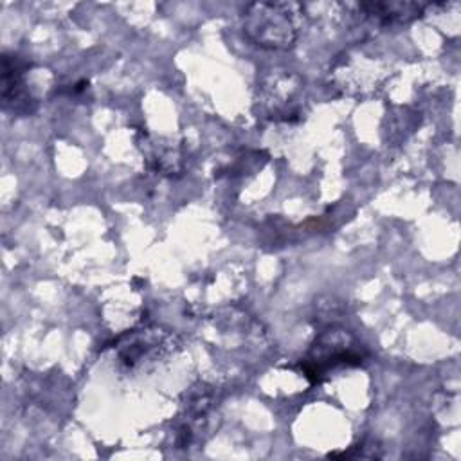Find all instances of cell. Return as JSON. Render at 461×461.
<instances>
[{
    "label": "cell",
    "mask_w": 461,
    "mask_h": 461,
    "mask_svg": "<svg viewBox=\"0 0 461 461\" xmlns=\"http://www.w3.org/2000/svg\"><path fill=\"white\" fill-rule=\"evenodd\" d=\"M243 14V32L254 45L263 49H288L295 41V14H301L299 4L259 2L250 4Z\"/></svg>",
    "instance_id": "cell-1"
},
{
    "label": "cell",
    "mask_w": 461,
    "mask_h": 461,
    "mask_svg": "<svg viewBox=\"0 0 461 461\" xmlns=\"http://www.w3.org/2000/svg\"><path fill=\"white\" fill-rule=\"evenodd\" d=\"M351 337L346 331H324L313 344L310 355L303 362V369L312 382H321V378L335 366L340 364H360L362 355L349 346Z\"/></svg>",
    "instance_id": "cell-2"
},
{
    "label": "cell",
    "mask_w": 461,
    "mask_h": 461,
    "mask_svg": "<svg viewBox=\"0 0 461 461\" xmlns=\"http://www.w3.org/2000/svg\"><path fill=\"white\" fill-rule=\"evenodd\" d=\"M27 65H23L18 58L4 56L2 63V99L5 108H13L14 113H31V104L34 103L29 92L23 88V72Z\"/></svg>",
    "instance_id": "cell-3"
},
{
    "label": "cell",
    "mask_w": 461,
    "mask_h": 461,
    "mask_svg": "<svg viewBox=\"0 0 461 461\" xmlns=\"http://www.w3.org/2000/svg\"><path fill=\"white\" fill-rule=\"evenodd\" d=\"M423 7L425 5L412 2H369L358 5L360 11H364L371 18H376L384 25L414 20L421 14Z\"/></svg>",
    "instance_id": "cell-4"
}]
</instances>
